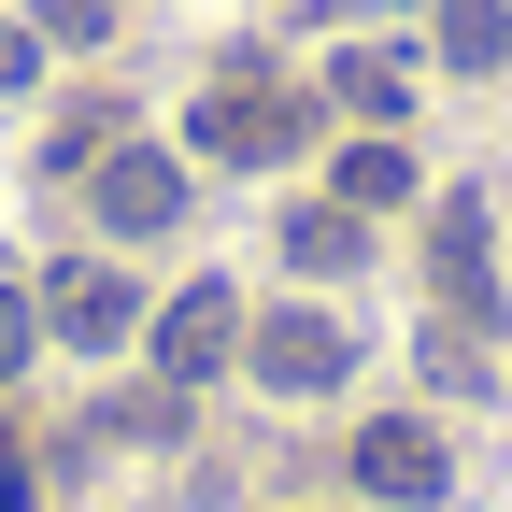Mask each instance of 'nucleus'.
Instances as JSON below:
<instances>
[{"instance_id": "obj_1", "label": "nucleus", "mask_w": 512, "mask_h": 512, "mask_svg": "<svg viewBox=\"0 0 512 512\" xmlns=\"http://www.w3.org/2000/svg\"><path fill=\"white\" fill-rule=\"evenodd\" d=\"M185 143H200V157H228V171H256V157H299V143H313V100H285V86H214Z\"/></svg>"}, {"instance_id": "obj_2", "label": "nucleus", "mask_w": 512, "mask_h": 512, "mask_svg": "<svg viewBox=\"0 0 512 512\" xmlns=\"http://www.w3.org/2000/svg\"><path fill=\"white\" fill-rule=\"evenodd\" d=\"M86 200H100V228H128V242H157V228L185 214V157H157V143H114V157L86 171Z\"/></svg>"}, {"instance_id": "obj_3", "label": "nucleus", "mask_w": 512, "mask_h": 512, "mask_svg": "<svg viewBox=\"0 0 512 512\" xmlns=\"http://www.w3.org/2000/svg\"><path fill=\"white\" fill-rule=\"evenodd\" d=\"M356 484H370V498H399V512H427L441 484H456V470H441V427H427V413L356 427Z\"/></svg>"}, {"instance_id": "obj_4", "label": "nucleus", "mask_w": 512, "mask_h": 512, "mask_svg": "<svg viewBox=\"0 0 512 512\" xmlns=\"http://www.w3.org/2000/svg\"><path fill=\"white\" fill-rule=\"evenodd\" d=\"M342 370H356V342L328 328V313H256V384H285V399H328Z\"/></svg>"}, {"instance_id": "obj_5", "label": "nucleus", "mask_w": 512, "mask_h": 512, "mask_svg": "<svg viewBox=\"0 0 512 512\" xmlns=\"http://www.w3.org/2000/svg\"><path fill=\"white\" fill-rule=\"evenodd\" d=\"M242 356V299L228 285H185L171 313H157V384H200V370H228Z\"/></svg>"}, {"instance_id": "obj_6", "label": "nucleus", "mask_w": 512, "mask_h": 512, "mask_svg": "<svg viewBox=\"0 0 512 512\" xmlns=\"http://www.w3.org/2000/svg\"><path fill=\"white\" fill-rule=\"evenodd\" d=\"M43 328L100 356V342H128V328H143V299H128L114 271H57V285H43Z\"/></svg>"}, {"instance_id": "obj_7", "label": "nucleus", "mask_w": 512, "mask_h": 512, "mask_svg": "<svg viewBox=\"0 0 512 512\" xmlns=\"http://www.w3.org/2000/svg\"><path fill=\"white\" fill-rule=\"evenodd\" d=\"M427 271H441V313H470V299H484V200H441Z\"/></svg>"}, {"instance_id": "obj_8", "label": "nucleus", "mask_w": 512, "mask_h": 512, "mask_svg": "<svg viewBox=\"0 0 512 512\" xmlns=\"http://www.w3.org/2000/svg\"><path fill=\"white\" fill-rule=\"evenodd\" d=\"M441 57L456 72H498L512 57V0H441Z\"/></svg>"}, {"instance_id": "obj_9", "label": "nucleus", "mask_w": 512, "mask_h": 512, "mask_svg": "<svg viewBox=\"0 0 512 512\" xmlns=\"http://www.w3.org/2000/svg\"><path fill=\"white\" fill-rule=\"evenodd\" d=\"M356 200H313V214H285V256H299V271H356Z\"/></svg>"}, {"instance_id": "obj_10", "label": "nucleus", "mask_w": 512, "mask_h": 512, "mask_svg": "<svg viewBox=\"0 0 512 512\" xmlns=\"http://www.w3.org/2000/svg\"><path fill=\"white\" fill-rule=\"evenodd\" d=\"M342 200H356V214L413 200V157H399V143H342Z\"/></svg>"}, {"instance_id": "obj_11", "label": "nucleus", "mask_w": 512, "mask_h": 512, "mask_svg": "<svg viewBox=\"0 0 512 512\" xmlns=\"http://www.w3.org/2000/svg\"><path fill=\"white\" fill-rule=\"evenodd\" d=\"M342 100H356V114H399L413 72H399V57H342Z\"/></svg>"}, {"instance_id": "obj_12", "label": "nucleus", "mask_w": 512, "mask_h": 512, "mask_svg": "<svg viewBox=\"0 0 512 512\" xmlns=\"http://www.w3.org/2000/svg\"><path fill=\"white\" fill-rule=\"evenodd\" d=\"M29 342H43V313H29L15 285H0V370H29Z\"/></svg>"}, {"instance_id": "obj_13", "label": "nucleus", "mask_w": 512, "mask_h": 512, "mask_svg": "<svg viewBox=\"0 0 512 512\" xmlns=\"http://www.w3.org/2000/svg\"><path fill=\"white\" fill-rule=\"evenodd\" d=\"M29 72H43V29H0V100H15Z\"/></svg>"}]
</instances>
